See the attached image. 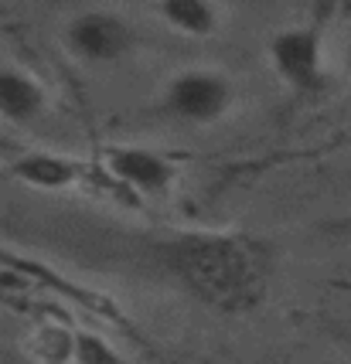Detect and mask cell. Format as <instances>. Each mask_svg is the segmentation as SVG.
Masks as SVG:
<instances>
[{
	"instance_id": "cell-1",
	"label": "cell",
	"mask_w": 351,
	"mask_h": 364,
	"mask_svg": "<svg viewBox=\"0 0 351 364\" xmlns=\"http://www.w3.org/2000/svg\"><path fill=\"white\" fill-rule=\"evenodd\" d=\"M154 255L184 289L222 310H246L266 289L270 252L232 235H174L154 242Z\"/></svg>"
},
{
	"instance_id": "cell-2",
	"label": "cell",
	"mask_w": 351,
	"mask_h": 364,
	"mask_svg": "<svg viewBox=\"0 0 351 364\" xmlns=\"http://www.w3.org/2000/svg\"><path fill=\"white\" fill-rule=\"evenodd\" d=\"M232 82L211 68L177 72L164 89V109L184 123H215L232 106Z\"/></svg>"
},
{
	"instance_id": "cell-3",
	"label": "cell",
	"mask_w": 351,
	"mask_h": 364,
	"mask_svg": "<svg viewBox=\"0 0 351 364\" xmlns=\"http://www.w3.org/2000/svg\"><path fill=\"white\" fill-rule=\"evenodd\" d=\"M65 38H68V48L82 62L93 65L120 62L137 45V31H133V24L127 17L116 14V11H99V7L72 17Z\"/></svg>"
},
{
	"instance_id": "cell-4",
	"label": "cell",
	"mask_w": 351,
	"mask_h": 364,
	"mask_svg": "<svg viewBox=\"0 0 351 364\" xmlns=\"http://www.w3.org/2000/svg\"><path fill=\"white\" fill-rule=\"evenodd\" d=\"M270 62L276 75L293 85L297 92H320L324 89V41L318 28H287L273 34Z\"/></svg>"
},
{
	"instance_id": "cell-5",
	"label": "cell",
	"mask_w": 351,
	"mask_h": 364,
	"mask_svg": "<svg viewBox=\"0 0 351 364\" xmlns=\"http://www.w3.org/2000/svg\"><path fill=\"white\" fill-rule=\"evenodd\" d=\"M106 167L116 181L140 194H164L174 184V164L147 146H112Z\"/></svg>"
},
{
	"instance_id": "cell-6",
	"label": "cell",
	"mask_w": 351,
	"mask_h": 364,
	"mask_svg": "<svg viewBox=\"0 0 351 364\" xmlns=\"http://www.w3.org/2000/svg\"><path fill=\"white\" fill-rule=\"evenodd\" d=\"M45 89L21 68H0V116L11 123H31L45 112Z\"/></svg>"
},
{
	"instance_id": "cell-7",
	"label": "cell",
	"mask_w": 351,
	"mask_h": 364,
	"mask_svg": "<svg viewBox=\"0 0 351 364\" xmlns=\"http://www.w3.org/2000/svg\"><path fill=\"white\" fill-rule=\"evenodd\" d=\"M11 171H14L17 181L41 191H62L79 181V164L68 157H58V154H48V150H34V154L17 157Z\"/></svg>"
},
{
	"instance_id": "cell-8",
	"label": "cell",
	"mask_w": 351,
	"mask_h": 364,
	"mask_svg": "<svg viewBox=\"0 0 351 364\" xmlns=\"http://www.w3.org/2000/svg\"><path fill=\"white\" fill-rule=\"evenodd\" d=\"M157 14L181 34L192 38H208L219 28V7H211L205 0H164L157 7Z\"/></svg>"
},
{
	"instance_id": "cell-9",
	"label": "cell",
	"mask_w": 351,
	"mask_h": 364,
	"mask_svg": "<svg viewBox=\"0 0 351 364\" xmlns=\"http://www.w3.org/2000/svg\"><path fill=\"white\" fill-rule=\"evenodd\" d=\"M75 361L79 364H123V358L99 333H79L75 337Z\"/></svg>"
}]
</instances>
